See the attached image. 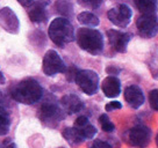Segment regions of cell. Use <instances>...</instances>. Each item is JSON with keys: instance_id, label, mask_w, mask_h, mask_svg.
Instances as JSON below:
<instances>
[{"instance_id": "9c48e42d", "label": "cell", "mask_w": 158, "mask_h": 148, "mask_svg": "<svg viewBox=\"0 0 158 148\" xmlns=\"http://www.w3.org/2000/svg\"><path fill=\"white\" fill-rule=\"evenodd\" d=\"M136 27L139 35L144 38H152L157 33L156 15H141L136 21Z\"/></svg>"}, {"instance_id": "4fadbf2b", "label": "cell", "mask_w": 158, "mask_h": 148, "mask_svg": "<svg viewBox=\"0 0 158 148\" xmlns=\"http://www.w3.org/2000/svg\"><path fill=\"white\" fill-rule=\"evenodd\" d=\"M101 89L106 97L115 99L121 93V82L116 76L109 75L104 79L102 84H101Z\"/></svg>"}, {"instance_id": "44dd1931", "label": "cell", "mask_w": 158, "mask_h": 148, "mask_svg": "<svg viewBox=\"0 0 158 148\" xmlns=\"http://www.w3.org/2000/svg\"><path fill=\"white\" fill-rule=\"evenodd\" d=\"M63 135H64V138L66 139L70 143H72V145H79V143L83 142V140L80 139L79 134L77 133V131H76L73 127L65 128L64 132H63Z\"/></svg>"}, {"instance_id": "ffe728a7", "label": "cell", "mask_w": 158, "mask_h": 148, "mask_svg": "<svg viewBox=\"0 0 158 148\" xmlns=\"http://www.w3.org/2000/svg\"><path fill=\"white\" fill-rule=\"evenodd\" d=\"M56 10L59 14H62L64 16V19H68L70 18L72 13H73V7H72V4L69 2V1H57L56 4Z\"/></svg>"}, {"instance_id": "4316f807", "label": "cell", "mask_w": 158, "mask_h": 148, "mask_svg": "<svg viewBox=\"0 0 158 148\" xmlns=\"http://www.w3.org/2000/svg\"><path fill=\"white\" fill-rule=\"evenodd\" d=\"M79 4L80 5L85 6V7H92V8H97L98 6L101 5V1H97V0H94V1H79Z\"/></svg>"}, {"instance_id": "277c9868", "label": "cell", "mask_w": 158, "mask_h": 148, "mask_svg": "<svg viewBox=\"0 0 158 148\" xmlns=\"http://www.w3.org/2000/svg\"><path fill=\"white\" fill-rule=\"evenodd\" d=\"M76 84L86 95H94L99 88V76L94 71L81 69L78 71L74 78Z\"/></svg>"}, {"instance_id": "7c38bea8", "label": "cell", "mask_w": 158, "mask_h": 148, "mask_svg": "<svg viewBox=\"0 0 158 148\" xmlns=\"http://www.w3.org/2000/svg\"><path fill=\"white\" fill-rule=\"evenodd\" d=\"M124 99L131 108L138 109L144 104L145 97L142 89L136 84H131L124 89Z\"/></svg>"}, {"instance_id": "484cf974", "label": "cell", "mask_w": 158, "mask_h": 148, "mask_svg": "<svg viewBox=\"0 0 158 148\" xmlns=\"http://www.w3.org/2000/svg\"><path fill=\"white\" fill-rule=\"evenodd\" d=\"M89 118L87 117H85V116H80L78 118L76 119V122H74V126L73 127H79V126H84L86 124H89Z\"/></svg>"}, {"instance_id": "3957f363", "label": "cell", "mask_w": 158, "mask_h": 148, "mask_svg": "<svg viewBox=\"0 0 158 148\" xmlns=\"http://www.w3.org/2000/svg\"><path fill=\"white\" fill-rule=\"evenodd\" d=\"M50 40L58 46H65L74 40V29L72 23L64 18H56L51 21L48 30Z\"/></svg>"}, {"instance_id": "f1b7e54d", "label": "cell", "mask_w": 158, "mask_h": 148, "mask_svg": "<svg viewBox=\"0 0 158 148\" xmlns=\"http://www.w3.org/2000/svg\"><path fill=\"white\" fill-rule=\"evenodd\" d=\"M106 71H107V73H108V74H118V73H120V72H121V69H120V68L112 67V66H110V67H107V69H106Z\"/></svg>"}, {"instance_id": "d4e9b609", "label": "cell", "mask_w": 158, "mask_h": 148, "mask_svg": "<svg viewBox=\"0 0 158 148\" xmlns=\"http://www.w3.org/2000/svg\"><path fill=\"white\" fill-rule=\"evenodd\" d=\"M89 148H112V146L106 141H101V140H95L93 143L91 145Z\"/></svg>"}, {"instance_id": "7a4b0ae2", "label": "cell", "mask_w": 158, "mask_h": 148, "mask_svg": "<svg viewBox=\"0 0 158 148\" xmlns=\"http://www.w3.org/2000/svg\"><path fill=\"white\" fill-rule=\"evenodd\" d=\"M74 37L79 48L91 54H99L104 49V36L97 29L80 28Z\"/></svg>"}, {"instance_id": "cb8c5ba5", "label": "cell", "mask_w": 158, "mask_h": 148, "mask_svg": "<svg viewBox=\"0 0 158 148\" xmlns=\"http://www.w3.org/2000/svg\"><path fill=\"white\" fill-rule=\"evenodd\" d=\"M121 108H122V104L120 103L118 101H112L108 104H106L105 110L106 111H114V110H118V109H121Z\"/></svg>"}, {"instance_id": "e0dca14e", "label": "cell", "mask_w": 158, "mask_h": 148, "mask_svg": "<svg viewBox=\"0 0 158 148\" xmlns=\"http://www.w3.org/2000/svg\"><path fill=\"white\" fill-rule=\"evenodd\" d=\"M135 4L137 6L138 10L143 15H152L156 13V7L157 2L151 1V0H137L135 1Z\"/></svg>"}, {"instance_id": "52a82bcc", "label": "cell", "mask_w": 158, "mask_h": 148, "mask_svg": "<svg viewBox=\"0 0 158 148\" xmlns=\"http://www.w3.org/2000/svg\"><path fill=\"white\" fill-rule=\"evenodd\" d=\"M43 72L48 76H55L56 74L65 72L64 61L55 50H49L44 54V58H43Z\"/></svg>"}, {"instance_id": "4dcf8cb0", "label": "cell", "mask_w": 158, "mask_h": 148, "mask_svg": "<svg viewBox=\"0 0 158 148\" xmlns=\"http://www.w3.org/2000/svg\"><path fill=\"white\" fill-rule=\"evenodd\" d=\"M1 97H2V95H1V92H0V99H1Z\"/></svg>"}, {"instance_id": "8992f818", "label": "cell", "mask_w": 158, "mask_h": 148, "mask_svg": "<svg viewBox=\"0 0 158 148\" xmlns=\"http://www.w3.org/2000/svg\"><path fill=\"white\" fill-rule=\"evenodd\" d=\"M131 16H133V10L126 4H120L107 12L108 20L120 28H126L130 23Z\"/></svg>"}, {"instance_id": "603a6c76", "label": "cell", "mask_w": 158, "mask_h": 148, "mask_svg": "<svg viewBox=\"0 0 158 148\" xmlns=\"http://www.w3.org/2000/svg\"><path fill=\"white\" fill-rule=\"evenodd\" d=\"M149 102H150V107L157 111L158 110V90L157 89H153L150 92L149 94Z\"/></svg>"}, {"instance_id": "5bb4252c", "label": "cell", "mask_w": 158, "mask_h": 148, "mask_svg": "<svg viewBox=\"0 0 158 148\" xmlns=\"http://www.w3.org/2000/svg\"><path fill=\"white\" fill-rule=\"evenodd\" d=\"M48 2L44 1H33L31 5L29 6V18L30 20L35 23H43L47 21V10L45 6Z\"/></svg>"}, {"instance_id": "5b68a950", "label": "cell", "mask_w": 158, "mask_h": 148, "mask_svg": "<svg viewBox=\"0 0 158 148\" xmlns=\"http://www.w3.org/2000/svg\"><path fill=\"white\" fill-rule=\"evenodd\" d=\"M39 117L43 124L54 127L64 118L65 115L59 109L58 105H56L55 103H50V102H45L40 108Z\"/></svg>"}, {"instance_id": "83f0119b", "label": "cell", "mask_w": 158, "mask_h": 148, "mask_svg": "<svg viewBox=\"0 0 158 148\" xmlns=\"http://www.w3.org/2000/svg\"><path fill=\"white\" fill-rule=\"evenodd\" d=\"M2 148H18V147H16V145H15L13 141H10V140H6L5 142H4Z\"/></svg>"}, {"instance_id": "2e32d148", "label": "cell", "mask_w": 158, "mask_h": 148, "mask_svg": "<svg viewBox=\"0 0 158 148\" xmlns=\"http://www.w3.org/2000/svg\"><path fill=\"white\" fill-rule=\"evenodd\" d=\"M77 20L83 25H85L86 28H92V29L98 27L99 23H100L98 16L94 15L93 13H91V12H81L80 14H78Z\"/></svg>"}, {"instance_id": "6da1fadb", "label": "cell", "mask_w": 158, "mask_h": 148, "mask_svg": "<svg viewBox=\"0 0 158 148\" xmlns=\"http://www.w3.org/2000/svg\"><path fill=\"white\" fill-rule=\"evenodd\" d=\"M10 95L16 102L30 105L41 99L43 95V88L39 81L33 78H27L15 84L12 88Z\"/></svg>"}, {"instance_id": "9a60e30c", "label": "cell", "mask_w": 158, "mask_h": 148, "mask_svg": "<svg viewBox=\"0 0 158 148\" xmlns=\"http://www.w3.org/2000/svg\"><path fill=\"white\" fill-rule=\"evenodd\" d=\"M60 104L68 114H77L79 111H81V109L84 107V104L81 102V99H79L77 95L74 94H68L64 95L60 99Z\"/></svg>"}, {"instance_id": "30bf717a", "label": "cell", "mask_w": 158, "mask_h": 148, "mask_svg": "<svg viewBox=\"0 0 158 148\" xmlns=\"http://www.w3.org/2000/svg\"><path fill=\"white\" fill-rule=\"evenodd\" d=\"M0 27L10 34L19 33V19L10 7H4L0 10Z\"/></svg>"}, {"instance_id": "7402d4cb", "label": "cell", "mask_w": 158, "mask_h": 148, "mask_svg": "<svg viewBox=\"0 0 158 148\" xmlns=\"http://www.w3.org/2000/svg\"><path fill=\"white\" fill-rule=\"evenodd\" d=\"M99 123H100L101 128L104 130L105 132L110 133V132H113L114 130H115V125L112 123V120L109 119V117L106 114H102L99 117Z\"/></svg>"}, {"instance_id": "8fae6325", "label": "cell", "mask_w": 158, "mask_h": 148, "mask_svg": "<svg viewBox=\"0 0 158 148\" xmlns=\"http://www.w3.org/2000/svg\"><path fill=\"white\" fill-rule=\"evenodd\" d=\"M107 38L110 46L113 48L116 52L124 53L127 51V46L130 41V35L123 31H118L115 29L107 30Z\"/></svg>"}, {"instance_id": "d6986e66", "label": "cell", "mask_w": 158, "mask_h": 148, "mask_svg": "<svg viewBox=\"0 0 158 148\" xmlns=\"http://www.w3.org/2000/svg\"><path fill=\"white\" fill-rule=\"evenodd\" d=\"M77 133L79 134L80 139L84 141V140H89V139H93L97 134V128L94 127L92 124H86L84 126H79V127H73Z\"/></svg>"}, {"instance_id": "ba28073f", "label": "cell", "mask_w": 158, "mask_h": 148, "mask_svg": "<svg viewBox=\"0 0 158 148\" xmlns=\"http://www.w3.org/2000/svg\"><path fill=\"white\" fill-rule=\"evenodd\" d=\"M151 138H152V131L144 125H137L128 132V140L134 147H147Z\"/></svg>"}, {"instance_id": "f546056e", "label": "cell", "mask_w": 158, "mask_h": 148, "mask_svg": "<svg viewBox=\"0 0 158 148\" xmlns=\"http://www.w3.org/2000/svg\"><path fill=\"white\" fill-rule=\"evenodd\" d=\"M5 82H6L5 76H4V74L0 72V84H5Z\"/></svg>"}, {"instance_id": "ac0fdd59", "label": "cell", "mask_w": 158, "mask_h": 148, "mask_svg": "<svg viewBox=\"0 0 158 148\" xmlns=\"http://www.w3.org/2000/svg\"><path fill=\"white\" fill-rule=\"evenodd\" d=\"M10 116L5 108L0 107V135H6L10 128Z\"/></svg>"}]
</instances>
